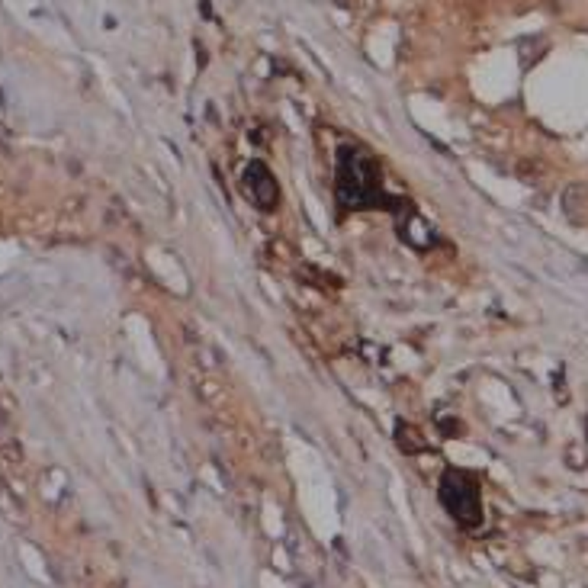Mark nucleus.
Instances as JSON below:
<instances>
[{"label": "nucleus", "instance_id": "obj_1", "mask_svg": "<svg viewBox=\"0 0 588 588\" xmlns=\"http://www.w3.org/2000/svg\"><path fill=\"white\" fill-rule=\"evenodd\" d=\"M335 200L344 212L392 209V196L383 186L379 161L360 145H344L337 152L335 168Z\"/></svg>", "mask_w": 588, "mask_h": 588}, {"label": "nucleus", "instance_id": "obj_2", "mask_svg": "<svg viewBox=\"0 0 588 588\" xmlns=\"http://www.w3.org/2000/svg\"><path fill=\"white\" fill-rule=\"evenodd\" d=\"M440 498H444L447 511L454 514L463 527H476L482 521V508H479V486L466 476V472H447L444 482H440Z\"/></svg>", "mask_w": 588, "mask_h": 588}, {"label": "nucleus", "instance_id": "obj_3", "mask_svg": "<svg viewBox=\"0 0 588 588\" xmlns=\"http://www.w3.org/2000/svg\"><path fill=\"white\" fill-rule=\"evenodd\" d=\"M241 184H244V196L257 206V209H264V212H270L273 206L280 202V186H277V177L270 174L267 168H264L261 161H251L248 168H244V177H241Z\"/></svg>", "mask_w": 588, "mask_h": 588}]
</instances>
